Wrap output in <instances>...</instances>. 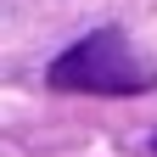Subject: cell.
<instances>
[{
  "mask_svg": "<svg viewBox=\"0 0 157 157\" xmlns=\"http://www.w3.org/2000/svg\"><path fill=\"white\" fill-rule=\"evenodd\" d=\"M51 84L84 90V95H146L157 84V67H151V56H140L129 45V34L95 28L51 62Z\"/></svg>",
  "mask_w": 157,
  "mask_h": 157,
  "instance_id": "obj_1",
  "label": "cell"
}]
</instances>
